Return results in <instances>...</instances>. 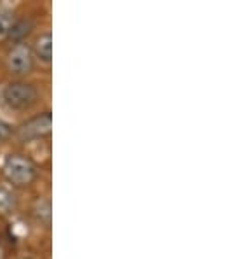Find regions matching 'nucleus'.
<instances>
[{"label":"nucleus","mask_w":225,"mask_h":259,"mask_svg":"<svg viewBox=\"0 0 225 259\" xmlns=\"http://www.w3.org/2000/svg\"><path fill=\"white\" fill-rule=\"evenodd\" d=\"M0 98L9 109L23 110L30 109L35 104L37 98H39V91H37L35 86L28 84V82H11L2 90Z\"/></svg>","instance_id":"obj_1"},{"label":"nucleus","mask_w":225,"mask_h":259,"mask_svg":"<svg viewBox=\"0 0 225 259\" xmlns=\"http://www.w3.org/2000/svg\"><path fill=\"white\" fill-rule=\"evenodd\" d=\"M4 175L14 186H28L37 177V168L28 158L13 154L4 163Z\"/></svg>","instance_id":"obj_2"},{"label":"nucleus","mask_w":225,"mask_h":259,"mask_svg":"<svg viewBox=\"0 0 225 259\" xmlns=\"http://www.w3.org/2000/svg\"><path fill=\"white\" fill-rule=\"evenodd\" d=\"M7 70L14 75H25L33 67V51L28 44H16L7 53Z\"/></svg>","instance_id":"obj_3"},{"label":"nucleus","mask_w":225,"mask_h":259,"mask_svg":"<svg viewBox=\"0 0 225 259\" xmlns=\"http://www.w3.org/2000/svg\"><path fill=\"white\" fill-rule=\"evenodd\" d=\"M52 128V117L51 112H44L42 116H37L33 119H30L28 123H25L18 130V135L23 140H33V139H42L47 137L51 133Z\"/></svg>","instance_id":"obj_4"},{"label":"nucleus","mask_w":225,"mask_h":259,"mask_svg":"<svg viewBox=\"0 0 225 259\" xmlns=\"http://www.w3.org/2000/svg\"><path fill=\"white\" fill-rule=\"evenodd\" d=\"M35 53L44 63H51V60H52V35H51V32H44L37 37Z\"/></svg>","instance_id":"obj_5"},{"label":"nucleus","mask_w":225,"mask_h":259,"mask_svg":"<svg viewBox=\"0 0 225 259\" xmlns=\"http://www.w3.org/2000/svg\"><path fill=\"white\" fill-rule=\"evenodd\" d=\"M32 28H33V21L28 20V18H23V20H18V21H14L13 25H11L7 35H9L11 40L18 42V40H21L23 37L28 35V33L32 32Z\"/></svg>","instance_id":"obj_6"},{"label":"nucleus","mask_w":225,"mask_h":259,"mask_svg":"<svg viewBox=\"0 0 225 259\" xmlns=\"http://www.w3.org/2000/svg\"><path fill=\"white\" fill-rule=\"evenodd\" d=\"M33 212H35L37 219H39L40 223H44L45 226H49V224H51V201H49L47 198H45V200L37 201Z\"/></svg>","instance_id":"obj_7"},{"label":"nucleus","mask_w":225,"mask_h":259,"mask_svg":"<svg viewBox=\"0 0 225 259\" xmlns=\"http://www.w3.org/2000/svg\"><path fill=\"white\" fill-rule=\"evenodd\" d=\"M13 14L9 11H0V35L9 32L11 25H13Z\"/></svg>","instance_id":"obj_8"},{"label":"nucleus","mask_w":225,"mask_h":259,"mask_svg":"<svg viewBox=\"0 0 225 259\" xmlns=\"http://www.w3.org/2000/svg\"><path fill=\"white\" fill-rule=\"evenodd\" d=\"M14 196H11L9 193L6 191V189H0V210L4 212V214H7V212L11 210V207L14 205Z\"/></svg>","instance_id":"obj_9"},{"label":"nucleus","mask_w":225,"mask_h":259,"mask_svg":"<svg viewBox=\"0 0 225 259\" xmlns=\"http://www.w3.org/2000/svg\"><path fill=\"white\" fill-rule=\"evenodd\" d=\"M9 133H11L9 124H6L4 121H0V140H4L6 137H9Z\"/></svg>","instance_id":"obj_10"}]
</instances>
